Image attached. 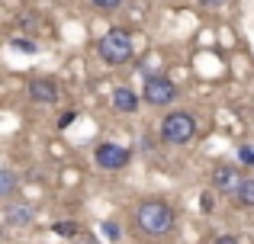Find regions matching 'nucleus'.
I'll return each mask as SVG.
<instances>
[{
    "label": "nucleus",
    "mask_w": 254,
    "mask_h": 244,
    "mask_svg": "<svg viewBox=\"0 0 254 244\" xmlns=\"http://www.w3.org/2000/svg\"><path fill=\"white\" fill-rule=\"evenodd\" d=\"M174 222H177V215H174V209L164 199H145L135 209V228L145 238H164V235H171Z\"/></svg>",
    "instance_id": "f257e3e1"
},
{
    "label": "nucleus",
    "mask_w": 254,
    "mask_h": 244,
    "mask_svg": "<svg viewBox=\"0 0 254 244\" xmlns=\"http://www.w3.org/2000/svg\"><path fill=\"white\" fill-rule=\"evenodd\" d=\"M132 51H135V45H132V32L129 29H110L103 39L97 42V55L103 58L106 64H126L132 58Z\"/></svg>",
    "instance_id": "f03ea898"
},
{
    "label": "nucleus",
    "mask_w": 254,
    "mask_h": 244,
    "mask_svg": "<svg viewBox=\"0 0 254 244\" xmlns=\"http://www.w3.org/2000/svg\"><path fill=\"white\" fill-rule=\"evenodd\" d=\"M193 135H196V119H193L190 113H184V109H174V113L164 116L161 122V138L168 145H187L193 142Z\"/></svg>",
    "instance_id": "7ed1b4c3"
},
{
    "label": "nucleus",
    "mask_w": 254,
    "mask_h": 244,
    "mask_svg": "<svg viewBox=\"0 0 254 244\" xmlns=\"http://www.w3.org/2000/svg\"><path fill=\"white\" fill-rule=\"evenodd\" d=\"M142 100L151 103V106H171V103L177 100V87H174V81H168L164 74H151V77H145Z\"/></svg>",
    "instance_id": "20e7f679"
},
{
    "label": "nucleus",
    "mask_w": 254,
    "mask_h": 244,
    "mask_svg": "<svg viewBox=\"0 0 254 244\" xmlns=\"http://www.w3.org/2000/svg\"><path fill=\"white\" fill-rule=\"evenodd\" d=\"M93 161L103 170H123L126 164L132 161V148H123L116 142H100L97 151H93Z\"/></svg>",
    "instance_id": "39448f33"
},
{
    "label": "nucleus",
    "mask_w": 254,
    "mask_h": 244,
    "mask_svg": "<svg viewBox=\"0 0 254 244\" xmlns=\"http://www.w3.org/2000/svg\"><path fill=\"white\" fill-rule=\"evenodd\" d=\"M242 180L245 177L238 174V167H229V164H219V167L212 170V187L222 190V193H235Z\"/></svg>",
    "instance_id": "423d86ee"
},
{
    "label": "nucleus",
    "mask_w": 254,
    "mask_h": 244,
    "mask_svg": "<svg viewBox=\"0 0 254 244\" xmlns=\"http://www.w3.org/2000/svg\"><path fill=\"white\" fill-rule=\"evenodd\" d=\"M29 97L36 103H58V84L52 77H32L29 81Z\"/></svg>",
    "instance_id": "0eeeda50"
},
{
    "label": "nucleus",
    "mask_w": 254,
    "mask_h": 244,
    "mask_svg": "<svg viewBox=\"0 0 254 244\" xmlns=\"http://www.w3.org/2000/svg\"><path fill=\"white\" fill-rule=\"evenodd\" d=\"M113 109H116V113H135L138 109V94L132 87H116L113 90Z\"/></svg>",
    "instance_id": "6e6552de"
},
{
    "label": "nucleus",
    "mask_w": 254,
    "mask_h": 244,
    "mask_svg": "<svg viewBox=\"0 0 254 244\" xmlns=\"http://www.w3.org/2000/svg\"><path fill=\"white\" fill-rule=\"evenodd\" d=\"M3 222L10 228H23V225H29V222H32V209L29 206H6Z\"/></svg>",
    "instance_id": "1a4fd4ad"
},
{
    "label": "nucleus",
    "mask_w": 254,
    "mask_h": 244,
    "mask_svg": "<svg viewBox=\"0 0 254 244\" xmlns=\"http://www.w3.org/2000/svg\"><path fill=\"white\" fill-rule=\"evenodd\" d=\"M235 202L242 209H254V177H245L235 190Z\"/></svg>",
    "instance_id": "9d476101"
},
{
    "label": "nucleus",
    "mask_w": 254,
    "mask_h": 244,
    "mask_svg": "<svg viewBox=\"0 0 254 244\" xmlns=\"http://www.w3.org/2000/svg\"><path fill=\"white\" fill-rule=\"evenodd\" d=\"M13 190H16V174H13V170H3V174H0V196L10 199Z\"/></svg>",
    "instance_id": "9b49d317"
},
{
    "label": "nucleus",
    "mask_w": 254,
    "mask_h": 244,
    "mask_svg": "<svg viewBox=\"0 0 254 244\" xmlns=\"http://www.w3.org/2000/svg\"><path fill=\"white\" fill-rule=\"evenodd\" d=\"M52 228H55L62 238H77V235H81V225H77V222H58V225H52Z\"/></svg>",
    "instance_id": "f8f14e48"
},
{
    "label": "nucleus",
    "mask_w": 254,
    "mask_h": 244,
    "mask_svg": "<svg viewBox=\"0 0 254 244\" xmlns=\"http://www.w3.org/2000/svg\"><path fill=\"white\" fill-rule=\"evenodd\" d=\"M10 45H13L16 51H26V55H36V51H39V45L32 42V39H23V36H19V39H13Z\"/></svg>",
    "instance_id": "ddd939ff"
},
{
    "label": "nucleus",
    "mask_w": 254,
    "mask_h": 244,
    "mask_svg": "<svg viewBox=\"0 0 254 244\" xmlns=\"http://www.w3.org/2000/svg\"><path fill=\"white\" fill-rule=\"evenodd\" d=\"M238 161H242L245 167H251L254 164V145H242V148H238Z\"/></svg>",
    "instance_id": "4468645a"
},
{
    "label": "nucleus",
    "mask_w": 254,
    "mask_h": 244,
    "mask_svg": "<svg viewBox=\"0 0 254 244\" xmlns=\"http://www.w3.org/2000/svg\"><path fill=\"white\" fill-rule=\"evenodd\" d=\"M97 10H103V13H113V10H119L123 6V0H90Z\"/></svg>",
    "instance_id": "2eb2a0df"
},
{
    "label": "nucleus",
    "mask_w": 254,
    "mask_h": 244,
    "mask_svg": "<svg viewBox=\"0 0 254 244\" xmlns=\"http://www.w3.org/2000/svg\"><path fill=\"white\" fill-rule=\"evenodd\" d=\"M199 209H203V212H212V209H216V196L203 193V196H199Z\"/></svg>",
    "instance_id": "dca6fc26"
},
{
    "label": "nucleus",
    "mask_w": 254,
    "mask_h": 244,
    "mask_svg": "<svg viewBox=\"0 0 254 244\" xmlns=\"http://www.w3.org/2000/svg\"><path fill=\"white\" fill-rule=\"evenodd\" d=\"M103 235L110 241H119V225H116V222H103Z\"/></svg>",
    "instance_id": "f3484780"
},
{
    "label": "nucleus",
    "mask_w": 254,
    "mask_h": 244,
    "mask_svg": "<svg viewBox=\"0 0 254 244\" xmlns=\"http://www.w3.org/2000/svg\"><path fill=\"white\" fill-rule=\"evenodd\" d=\"M199 6H206V10H219V6H225L229 0H196Z\"/></svg>",
    "instance_id": "a211bd4d"
},
{
    "label": "nucleus",
    "mask_w": 254,
    "mask_h": 244,
    "mask_svg": "<svg viewBox=\"0 0 254 244\" xmlns=\"http://www.w3.org/2000/svg\"><path fill=\"white\" fill-rule=\"evenodd\" d=\"M71 122H74V113H64V116H62V119H58V129H68V125H71Z\"/></svg>",
    "instance_id": "6ab92c4d"
},
{
    "label": "nucleus",
    "mask_w": 254,
    "mask_h": 244,
    "mask_svg": "<svg viewBox=\"0 0 254 244\" xmlns=\"http://www.w3.org/2000/svg\"><path fill=\"white\" fill-rule=\"evenodd\" d=\"M216 244H238V241H235V238H229V235H222V238H219Z\"/></svg>",
    "instance_id": "aec40b11"
},
{
    "label": "nucleus",
    "mask_w": 254,
    "mask_h": 244,
    "mask_svg": "<svg viewBox=\"0 0 254 244\" xmlns=\"http://www.w3.org/2000/svg\"><path fill=\"white\" fill-rule=\"evenodd\" d=\"M87 244H97V241H87Z\"/></svg>",
    "instance_id": "412c9836"
}]
</instances>
